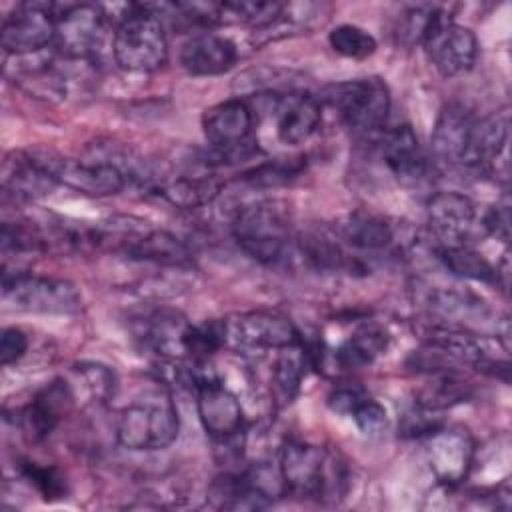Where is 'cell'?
Instances as JSON below:
<instances>
[{"label": "cell", "mask_w": 512, "mask_h": 512, "mask_svg": "<svg viewBox=\"0 0 512 512\" xmlns=\"http://www.w3.org/2000/svg\"><path fill=\"white\" fill-rule=\"evenodd\" d=\"M508 140V120L502 114L476 116L472 132L468 138L466 154L462 158L464 168L486 170L496 164L506 148Z\"/></svg>", "instance_id": "cell-23"}, {"label": "cell", "mask_w": 512, "mask_h": 512, "mask_svg": "<svg viewBox=\"0 0 512 512\" xmlns=\"http://www.w3.org/2000/svg\"><path fill=\"white\" fill-rule=\"evenodd\" d=\"M472 454V438L462 428H436L428 434V462L434 476L444 484H456L466 478Z\"/></svg>", "instance_id": "cell-16"}, {"label": "cell", "mask_w": 512, "mask_h": 512, "mask_svg": "<svg viewBox=\"0 0 512 512\" xmlns=\"http://www.w3.org/2000/svg\"><path fill=\"white\" fill-rule=\"evenodd\" d=\"M276 364H274V372H272V380H274V390L278 394L280 400L290 402L296 392L300 390L302 378L306 374V366L310 364V356H308V348L304 344V340L282 348L280 352H276Z\"/></svg>", "instance_id": "cell-26"}, {"label": "cell", "mask_w": 512, "mask_h": 512, "mask_svg": "<svg viewBox=\"0 0 512 512\" xmlns=\"http://www.w3.org/2000/svg\"><path fill=\"white\" fill-rule=\"evenodd\" d=\"M270 112L276 120V136L288 146L304 144L320 128L322 104L316 96L300 90L272 92Z\"/></svg>", "instance_id": "cell-13"}, {"label": "cell", "mask_w": 512, "mask_h": 512, "mask_svg": "<svg viewBox=\"0 0 512 512\" xmlns=\"http://www.w3.org/2000/svg\"><path fill=\"white\" fill-rule=\"evenodd\" d=\"M2 300L8 308L34 314H72L80 308L78 290L62 278L4 270Z\"/></svg>", "instance_id": "cell-7"}, {"label": "cell", "mask_w": 512, "mask_h": 512, "mask_svg": "<svg viewBox=\"0 0 512 512\" xmlns=\"http://www.w3.org/2000/svg\"><path fill=\"white\" fill-rule=\"evenodd\" d=\"M380 152L388 170L404 184L424 182L430 162L422 152L414 130L408 124L394 126L380 134Z\"/></svg>", "instance_id": "cell-17"}, {"label": "cell", "mask_w": 512, "mask_h": 512, "mask_svg": "<svg viewBox=\"0 0 512 512\" xmlns=\"http://www.w3.org/2000/svg\"><path fill=\"white\" fill-rule=\"evenodd\" d=\"M196 410L206 434L220 444L234 442L244 428L240 400L218 378L196 390Z\"/></svg>", "instance_id": "cell-14"}, {"label": "cell", "mask_w": 512, "mask_h": 512, "mask_svg": "<svg viewBox=\"0 0 512 512\" xmlns=\"http://www.w3.org/2000/svg\"><path fill=\"white\" fill-rule=\"evenodd\" d=\"M484 230H488L492 236L500 238L502 242H508L510 238V212L508 206H494L488 210L482 218Z\"/></svg>", "instance_id": "cell-35"}, {"label": "cell", "mask_w": 512, "mask_h": 512, "mask_svg": "<svg viewBox=\"0 0 512 512\" xmlns=\"http://www.w3.org/2000/svg\"><path fill=\"white\" fill-rule=\"evenodd\" d=\"M318 100L330 106L340 122L358 136L378 134L386 126L390 112L388 86L374 76L330 84Z\"/></svg>", "instance_id": "cell-5"}, {"label": "cell", "mask_w": 512, "mask_h": 512, "mask_svg": "<svg viewBox=\"0 0 512 512\" xmlns=\"http://www.w3.org/2000/svg\"><path fill=\"white\" fill-rule=\"evenodd\" d=\"M302 158H292V160H274V162H266L260 164L248 172H244V180L250 182L252 186H278L284 184L292 178H296L302 168L304 162H300Z\"/></svg>", "instance_id": "cell-31"}, {"label": "cell", "mask_w": 512, "mask_h": 512, "mask_svg": "<svg viewBox=\"0 0 512 512\" xmlns=\"http://www.w3.org/2000/svg\"><path fill=\"white\" fill-rule=\"evenodd\" d=\"M236 44L214 32H196L180 48V64L192 76H218L234 66Z\"/></svg>", "instance_id": "cell-19"}, {"label": "cell", "mask_w": 512, "mask_h": 512, "mask_svg": "<svg viewBox=\"0 0 512 512\" xmlns=\"http://www.w3.org/2000/svg\"><path fill=\"white\" fill-rule=\"evenodd\" d=\"M336 232L348 246L364 252L384 250L394 238V232L384 218L366 212L348 214L336 224Z\"/></svg>", "instance_id": "cell-25"}, {"label": "cell", "mask_w": 512, "mask_h": 512, "mask_svg": "<svg viewBox=\"0 0 512 512\" xmlns=\"http://www.w3.org/2000/svg\"><path fill=\"white\" fill-rule=\"evenodd\" d=\"M352 420L356 422L358 430L366 436H376L380 434L386 424H388V416L382 404H378L374 398L370 396H362L356 406L350 410Z\"/></svg>", "instance_id": "cell-33"}, {"label": "cell", "mask_w": 512, "mask_h": 512, "mask_svg": "<svg viewBox=\"0 0 512 512\" xmlns=\"http://www.w3.org/2000/svg\"><path fill=\"white\" fill-rule=\"evenodd\" d=\"M386 334L378 328H362L350 336L334 354L342 368H362L376 360L386 350Z\"/></svg>", "instance_id": "cell-28"}, {"label": "cell", "mask_w": 512, "mask_h": 512, "mask_svg": "<svg viewBox=\"0 0 512 512\" xmlns=\"http://www.w3.org/2000/svg\"><path fill=\"white\" fill-rule=\"evenodd\" d=\"M58 186L52 154L14 150L2 164V190L16 200H36Z\"/></svg>", "instance_id": "cell-12"}, {"label": "cell", "mask_w": 512, "mask_h": 512, "mask_svg": "<svg viewBox=\"0 0 512 512\" xmlns=\"http://www.w3.org/2000/svg\"><path fill=\"white\" fill-rule=\"evenodd\" d=\"M56 4L24 2L2 18L0 44L4 54L32 56L54 44Z\"/></svg>", "instance_id": "cell-10"}, {"label": "cell", "mask_w": 512, "mask_h": 512, "mask_svg": "<svg viewBox=\"0 0 512 512\" xmlns=\"http://www.w3.org/2000/svg\"><path fill=\"white\" fill-rule=\"evenodd\" d=\"M72 392L66 382H52L20 410L18 424L30 440L48 438L72 406Z\"/></svg>", "instance_id": "cell-20"}, {"label": "cell", "mask_w": 512, "mask_h": 512, "mask_svg": "<svg viewBox=\"0 0 512 512\" xmlns=\"http://www.w3.org/2000/svg\"><path fill=\"white\" fill-rule=\"evenodd\" d=\"M224 332L226 346L246 356H266L302 340L290 318L268 310L230 316L224 320Z\"/></svg>", "instance_id": "cell-8"}, {"label": "cell", "mask_w": 512, "mask_h": 512, "mask_svg": "<svg viewBox=\"0 0 512 512\" xmlns=\"http://www.w3.org/2000/svg\"><path fill=\"white\" fill-rule=\"evenodd\" d=\"M116 64L126 72H154L168 58L166 32L160 14L150 4H130L112 38Z\"/></svg>", "instance_id": "cell-2"}, {"label": "cell", "mask_w": 512, "mask_h": 512, "mask_svg": "<svg viewBox=\"0 0 512 512\" xmlns=\"http://www.w3.org/2000/svg\"><path fill=\"white\" fill-rule=\"evenodd\" d=\"M238 246L262 264H278L290 250V216L278 200H262L242 206L232 222Z\"/></svg>", "instance_id": "cell-4"}, {"label": "cell", "mask_w": 512, "mask_h": 512, "mask_svg": "<svg viewBox=\"0 0 512 512\" xmlns=\"http://www.w3.org/2000/svg\"><path fill=\"white\" fill-rule=\"evenodd\" d=\"M76 372L86 382V388L90 390V394L96 400L106 402V400H110L114 396L116 376H114V372L108 366L96 364V362H88V364H78Z\"/></svg>", "instance_id": "cell-32"}, {"label": "cell", "mask_w": 512, "mask_h": 512, "mask_svg": "<svg viewBox=\"0 0 512 512\" xmlns=\"http://www.w3.org/2000/svg\"><path fill=\"white\" fill-rule=\"evenodd\" d=\"M436 258L444 264L448 272L460 278L478 280V282H496V268L476 250L466 244H442L436 252Z\"/></svg>", "instance_id": "cell-27"}, {"label": "cell", "mask_w": 512, "mask_h": 512, "mask_svg": "<svg viewBox=\"0 0 512 512\" xmlns=\"http://www.w3.org/2000/svg\"><path fill=\"white\" fill-rule=\"evenodd\" d=\"M476 114L462 104H448L440 110L432 130V150L438 160L462 166Z\"/></svg>", "instance_id": "cell-22"}, {"label": "cell", "mask_w": 512, "mask_h": 512, "mask_svg": "<svg viewBox=\"0 0 512 512\" xmlns=\"http://www.w3.org/2000/svg\"><path fill=\"white\" fill-rule=\"evenodd\" d=\"M280 474L286 494L312 500L342 498L348 482V470L338 452L308 442H288L280 452Z\"/></svg>", "instance_id": "cell-1"}, {"label": "cell", "mask_w": 512, "mask_h": 512, "mask_svg": "<svg viewBox=\"0 0 512 512\" xmlns=\"http://www.w3.org/2000/svg\"><path fill=\"white\" fill-rule=\"evenodd\" d=\"M428 222L442 244H464L476 222V204L460 192H436L430 196Z\"/></svg>", "instance_id": "cell-18"}, {"label": "cell", "mask_w": 512, "mask_h": 512, "mask_svg": "<svg viewBox=\"0 0 512 512\" xmlns=\"http://www.w3.org/2000/svg\"><path fill=\"white\" fill-rule=\"evenodd\" d=\"M178 410L164 390H152L122 408L116 422V440L122 448L162 450L178 436Z\"/></svg>", "instance_id": "cell-3"}, {"label": "cell", "mask_w": 512, "mask_h": 512, "mask_svg": "<svg viewBox=\"0 0 512 512\" xmlns=\"http://www.w3.org/2000/svg\"><path fill=\"white\" fill-rule=\"evenodd\" d=\"M106 14L94 4H66L56 8L54 48L66 58H92L104 38Z\"/></svg>", "instance_id": "cell-11"}, {"label": "cell", "mask_w": 512, "mask_h": 512, "mask_svg": "<svg viewBox=\"0 0 512 512\" xmlns=\"http://www.w3.org/2000/svg\"><path fill=\"white\" fill-rule=\"evenodd\" d=\"M328 42L336 54L352 60H364L376 52V38L354 24H340L332 28Z\"/></svg>", "instance_id": "cell-29"}, {"label": "cell", "mask_w": 512, "mask_h": 512, "mask_svg": "<svg viewBox=\"0 0 512 512\" xmlns=\"http://www.w3.org/2000/svg\"><path fill=\"white\" fill-rule=\"evenodd\" d=\"M28 350V336L16 328V326H8L2 330L0 336V362L2 366H10L14 362H18Z\"/></svg>", "instance_id": "cell-34"}, {"label": "cell", "mask_w": 512, "mask_h": 512, "mask_svg": "<svg viewBox=\"0 0 512 512\" xmlns=\"http://www.w3.org/2000/svg\"><path fill=\"white\" fill-rule=\"evenodd\" d=\"M190 322L172 310L148 314L138 328V338L144 348L158 354L162 360H186V332Z\"/></svg>", "instance_id": "cell-21"}, {"label": "cell", "mask_w": 512, "mask_h": 512, "mask_svg": "<svg viewBox=\"0 0 512 512\" xmlns=\"http://www.w3.org/2000/svg\"><path fill=\"white\" fill-rule=\"evenodd\" d=\"M22 476L34 486L44 500H58L66 494V478L54 466H42L38 462H24L20 468Z\"/></svg>", "instance_id": "cell-30"}, {"label": "cell", "mask_w": 512, "mask_h": 512, "mask_svg": "<svg viewBox=\"0 0 512 512\" xmlns=\"http://www.w3.org/2000/svg\"><path fill=\"white\" fill-rule=\"evenodd\" d=\"M252 128L254 112L244 100L230 98L210 106L202 116V130L212 150L202 164L214 166L250 158L256 152L250 138Z\"/></svg>", "instance_id": "cell-6"}, {"label": "cell", "mask_w": 512, "mask_h": 512, "mask_svg": "<svg viewBox=\"0 0 512 512\" xmlns=\"http://www.w3.org/2000/svg\"><path fill=\"white\" fill-rule=\"evenodd\" d=\"M152 190L174 206L196 208L212 202L220 194L222 182L212 174H182L154 180Z\"/></svg>", "instance_id": "cell-24"}, {"label": "cell", "mask_w": 512, "mask_h": 512, "mask_svg": "<svg viewBox=\"0 0 512 512\" xmlns=\"http://www.w3.org/2000/svg\"><path fill=\"white\" fill-rule=\"evenodd\" d=\"M58 184L84 196H112L126 186V172L108 160H68L52 154Z\"/></svg>", "instance_id": "cell-15"}, {"label": "cell", "mask_w": 512, "mask_h": 512, "mask_svg": "<svg viewBox=\"0 0 512 512\" xmlns=\"http://www.w3.org/2000/svg\"><path fill=\"white\" fill-rule=\"evenodd\" d=\"M420 44L430 64L446 78L470 70L478 56V42L474 32L454 22L450 14L436 8Z\"/></svg>", "instance_id": "cell-9"}]
</instances>
